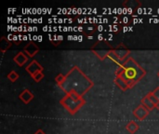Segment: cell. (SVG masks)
I'll return each instance as SVG.
<instances>
[{"mask_svg":"<svg viewBox=\"0 0 159 134\" xmlns=\"http://www.w3.org/2000/svg\"><path fill=\"white\" fill-rule=\"evenodd\" d=\"M123 68V75H124V78H123V82L127 85L128 82L127 80H131L132 83H136V81L141 78L143 75H142V73L140 72H144L140 66L134 67V66H129L127 64V62L122 66ZM128 87V85H127Z\"/></svg>","mask_w":159,"mask_h":134,"instance_id":"cell-1","label":"cell"},{"mask_svg":"<svg viewBox=\"0 0 159 134\" xmlns=\"http://www.w3.org/2000/svg\"><path fill=\"white\" fill-rule=\"evenodd\" d=\"M149 110L146 109V107H144L143 105H140L139 107H137V109L133 112V115L138 118L140 120H143L145 117H147V115L149 114L148 112Z\"/></svg>","mask_w":159,"mask_h":134,"instance_id":"cell-2","label":"cell"},{"mask_svg":"<svg viewBox=\"0 0 159 134\" xmlns=\"http://www.w3.org/2000/svg\"><path fill=\"white\" fill-rule=\"evenodd\" d=\"M42 67H41V65L38 63V62H36L35 61H33L27 67H26V71L28 72V73H30L32 76H34L35 73H37V72H40V71H42Z\"/></svg>","mask_w":159,"mask_h":134,"instance_id":"cell-3","label":"cell"},{"mask_svg":"<svg viewBox=\"0 0 159 134\" xmlns=\"http://www.w3.org/2000/svg\"><path fill=\"white\" fill-rule=\"evenodd\" d=\"M24 51L30 56V57H33L34 54L37 53L38 51V48L34 44V43H31L29 45H27L25 48H24Z\"/></svg>","mask_w":159,"mask_h":134,"instance_id":"cell-4","label":"cell"},{"mask_svg":"<svg viewBox=\"0 0 159 134\" xmlns=\"http://www.w3.org/2000/svg\"><path fill=\"white\" fill-rule=\"evenodd\" d=\"M28 61V58L24 55V53L21 51V52H19L16 57H14V62H16L20 66H22L26 62Z\"/></svg>","mask_w":159,"mask_h":134,"instance_id":"cell-5","label":"cell"},{"mask_svg":"<svg viewBox=\"0 0 159 134\" xmlns=\"http://www.w3.org/2000/svg\"><path fill=\"white\" fill-rule=\"evenodd\" d=\"M33 98H34V95H33L28 90H25L20 95V99L22 102H24L25 104H28L31 100H33Z\"/></svg>","mask_w":159,"mask_h":134,"instance_id":"cell-6","label":"cell"},{"mask_svg":"<svg viewBox=\"0 0 159 134\" xmlns=\"http://www.w3.org/2000/svg\"><path fill=\"white\" fill-rule=\"evenodd\" d=\"M142 104H143V105L144 107H146L148 110H152L154 107H156V105L153 104V102L150 100V98H149L148 96L144 97V98L142 100Z\"/></svg>","mask_w":159,"mask_h":134,"instance_id":"cell-7","label":"cell"},{"mask_svg":"<svg viewBox=\"0 0 159 134\" xmlns=\"http://www.w3.org/2000/svg\"><path fill=\"white\" fill-rule=\"evenodd\" d=\"M126 129H127L130 133H134V132H136L138 131L139 126H138V124H137L136 122H134V121H130V122L128 124V126L126 127Z\"/></svg>","mask_w":159,"mask_h":134,"instance_id":"cell-8","label":"cell"},{"mask_svg":"<svg viewBox=\"0 0 159 134\" xmlns=\"http://www.w3.org/2000/svg\"><path fill=\"white\" fill-rule=\"evenodd\" d=\"M18 77H19V75H18V73H17V72H15V71L10 72V73H9V75L7 76V78H8L10 81H12V82H14L15 80H17V79H18Z\"/></svg>","mask_w":159,"mask_h":134,"instance_id":"cell-9","label":"cell"},{"mask_svg":"<svg viewBox=\"0 0 159 134\" xmlns=\"http://www.w3.org/2000/svg\"><path fill=\"white\" fill-rule=\"evenodd\" d=\"M33 76V78H34L36 82H39V81L43 78V76H43V74H42V73H41V71H40V72L35 73V74H34V76Z\"/></svg>","mask_w":159,"mask_h":134,"instance_id":"cell-10","label":"cell"},{"mask_svg":"<svg viewBox=\"0 0 159 134\" xmlns=\"http://www.w3.org/2000/svg\"><path fill=\"white\" fill-rule=\"evenodd\" d=\"M153 94L157 97V99L158 100V106H157V108H159V88L157 89H156L154 91H153Z\"/></svg>","mask_w":159,"mask_h":134,"instance_id":"cell-11","label":"cell"},{"mask_svg":"<svg viewBox=\"0 0 159 134\" xmlns=\"http://www.w3.org/2000/svg\"><path fill=\"white\" fill-rule=\"evenodd\" d=\"M34 134H45V133H44L41 130H39V131H37V132H36Z\"/></svg>","mask_w":159,"mask_h":134,"instance_id":"cell-12","label":"cell"},{"mask_svg":"<svg viewBox=\"0 0 159 134\" xmlns=\"http://www.w3.org/2000/svg\"><path fill=\"white\" fill-rule=\"evenodd\" d=\"M158 76H159V72H158Z\"/></svg>","mask_w":159,"mask_h":134,"instance_id":"cell-13","label":"cell"}]
</instances>
